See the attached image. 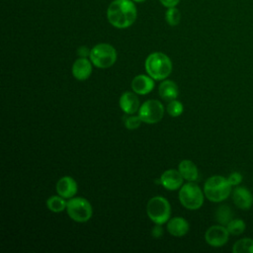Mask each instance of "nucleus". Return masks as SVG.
I'll list each match as a JSON object with an SVG mask.
<instances>
[{
	"label": "nucleus",
	"mask_w": 253,
	"mask_h": 253,
	"mask_svg": "<svg viewBox=\"0 0 253 253\" xmlns=\"http://www.w3.org/2000/svg\"><path fill=\"white\" fill-rule=\"evenodd\" d=\"M146 212L148 217L153 222L156 224H163L168 221L170 217V204L165 198L161 196H155L148 201L146 206Z\"/></svg>",
	"instance_id": "5"
},
{
	"label": "nucleus",
	"mask_w": 253,
	"mask_h": 253,
	"mask_svg": "<svg viewBox=\"0 0 253 253\" xmlns=\"http://www.w3.org/2000/svg\"><path fill=\"white\" fill-rule=\"evenodd\" d=\"M232 201L241 210H249L253 205V196L245 187H237L233 190Z\"/></svg>",
	"instance_id": "11"
},
{
	"label": "nucleus",
	"mask_w": 253,
	"mask_h": 253,
	"mask_svg": "<svg viewBox=\"0 0 253 253\" xmlns=\"http://www.w3.org/2000/svg\"><path fill=\"white\" fill-rule=\"evenodd\" d=\"M229 183L231 184V186H237L241 183L242 181V176L239 172H232L228 177H227Z\"/></svg>",
	"instance_id": "26"
},
{
	"label": "nucleus",
	"mask_w": 253,
	"mask_h": 253,
	"mask_svg": "<svg viewBox=\"0 0 253 253\" xmlns=\"http://www.w3.org/2000/svg\"><path fill=\"white\" fill-rule=\"evenodd\" d=\"M232 252L234 253H253V239L242 238L237 240L233 247Z\"/></svg>",
	"instance_id": "21"
},
{
	"label": "nucleus",
	"mask_w": 253,
	"mask_h": 253,
	"mask_svg": "<svg viewBox=\"0 0 253 253\" xmlns=\"http://www.w3.org/2000/svg\"><path fill=\"white\" fill-rule=\"evenodd\" d=\"M183 177L180 174L179 170H175V169H169L164 171L161 176H160V180L159 183L166 188L169 191H174L179 189L182 184H183Z\"/></svg>",
	"instance_id": "10"
},
{
	"label": "nucleus",
	"mask_w": 253,
	"mask_h": 253,
	"mask_svg": "<svg viewBox=\"0 0 253 253\" xmlns=\"http://www.w3.org/2000/svg\"><path fill=\"white\" fill-rule=\"evenodd\" d=\"M154 88L153 78L147 75H137L131 81V89L138 95H146Z\"/></svg>",
	"instance_id": "13"
},
{
	"label": "nucleus",
	"mask_w": 253,
	"mask_h": 253,
	"mask_svg": "<svg viewBox=\"0 0 253 253\" xmlns=\"http://www.w3.org/2000/svg\"><path fill=\"white\" fill-rule=\"evenodd\" d=\"M179 200L186 209L198 210L203 206L204 193L197 184L189 182L181 187L179 191Z\"/></svg>",
	"instance_id": "6"
},
{
	"label": "nucleus",
	"mask_w": 253,
	"mask_h": 253,
	"mask_svg": "<svg viewBox=\"0 0 253 253\" xmlns=\"http://www.w3.org/2000/svg\"><path fill=\"white\" fill-rule=\"evenodd\" d=\"M215 219L219 224L226 226L228 222L233 219V212L231 209L226 205L219 206L215 211Z\"/></svg>",
	"instance_id": "19"
},
{
	"label": "nucleus",
	"mask_w": 253,
	"mask_h": 253,
	"mask_svg": "<svg viewBox=\"0 0 253 253\" xmlns=\"http://www.w3.org/2000/svg\"><path fill=\"white\" fill-rule=\"evenodd\" d=\"M160 225H161V224H156V225L153 227L152 231H151L152 236L155 237V238H160V237L163 235V229H162V227H161Z\"/></svg>",
	"instance_id": "28"
},
{
	"label": "nucleus",
	"mask_w": 253,
	"mask_h": 253,
	"mask_svg": "<svg viewBox=\"0 0 253 253\" xmlns=\"http://www.w3.org/2000/svg\"><path fill=\"white\" fill-rule=\"evenodd\" d=\"M67 202L61 196H51L46 201V207L53 212H60L66 208Z\"/></svg>",
	"instance_id": "20"
},
{
	"label": "nucleus",
	"mask_w": 253,
	"mask_h": 253,
	"mask_svg": "<svg viewBox=\"0 0 253 253\" xmlns=\"http://www.w3.org/2000/svg\"><path fill=\"white\" fill-rule=\"evenodd\" d=\"M56 192L64 199H70L77 193V183L70 176L60 178L56 183Z\"/></svg>",
	"instance_id": "12"
},
{
	"label": "nucleus",
	"mask_w": 253,
	"mask_h": 253,
	"mask_svg": "<svg viewBox=\"0 0 253 253\" xmlns=\"http://www.w3.org/2000/svg\"><path fill=\"white\" fill-rule=\"evenodd\" d=\"M91 62L98 68H108L117 60V51L109 43H98L92 47L90 52Z\"/></svg>",
	"instance_id": "4"
},
{
	"label": "nucleus",
	"mask_w": 253,
	"mask_h": 253,
	"mask_svg": "<svg viewBox=\"0 0 253 253\" xmlns=\"http://www.w3.org/2000/svg\"><path fill=\"white\" fill-rule=\"evenodd\" d=\"M133 2H137V3H139V2H143V1H145V0H132Z\"/></svg>",
	"instance_id": "30"
},
{
	"label": "nucleus",
	"mask_w": 253,
	"mask_h": 253,
	"mask_svg": "<svg viewBox=\"0 0 253 253\" xmlns=\"http://www.w3.org/2000/svg\"><path fill=\"white\" fill-rule=\"evenodd\" d=\"M66 211L74 221L86 222L92 216L91 204L82 197L70 198L66 205Z\"/></svg>",
	"instance_id": "7"
},
{
	"label": "nucleus",
	"mask_w": 253,
	"mask_h": 253,
	"mask_svg": "<svg viewBox=\"0 0 253 253\" xmlns=\"http://www.w3.org/2000/svg\"><path fill=\"white\" fill-rule=\"evenodd\" d=\"M178 170L182 177L189 182H195L199 178L198 168L191 160H182L178 165Z\"/></svg>",
	"instance_id": "17"
},
{
	"label": "nucleus",
	"mask_w": 253,
	"mask_h": 253,
	"mask_svg": "<svg viewBox=\"0 0 253 253\" xmlns=\"http://www.w3.org/2000/svg\"><path fill=\"white\" fill-rule=\"evenodd\" d=\"M145 70L147 74L155 80L167 78L172 71V62L170 58L162 52L156 51L150 53L145 59Z\"/></svg>",
	"instance_id": "2"
},
{
	"label": "nucleus",
	"mask_w": 253,
	"mask_h": 253,
	"mask_svg": "<svg viewBox=\"0 0 253 253\" xmlns=\"http://www.w3.org/2000/svg\"><path fill=\"white\" fill-rule=\"evenodd\" d=\"M229 234L224 225H212L206 231L205 239L212 247H221L228 241Z\"/></svg>",
	"instance_id": "9"
},
{
	"label": "nucleus",
	"mask_w": 253,
	"mask_h": 253,
	"mask_svg": "<svg viewBox=\"0 0 253 253\" xmlns=\"http://www.w3.org/2000/svg\"><path fill=\"white\" fill-rule=\"evenodd\" d=\"M158 92L160 97L164 101H172L178 97L179 89L177 84L172 80H164L158 88Z\"/></svg>",
	"instance_id": "18"
},
{
	"label": "nucleus",
	"mask_w": 253,
	"mask_h": 253,
	"mask_svg": "<svg viewBox=\"0 0 253 253\" xmlns=\"http://www.w3.org/2000/svg\"><path fill=\"white\" fill-rule=\"evenodd\" d=\"M189 223L188 221L183 217H174L170 219L167 223V230L168 232L176 237H181L187 234L189 231Z\"/></svg>",
	"instance_id": "16"
},
{
	"label": "nucleus",
	"mask_w": 253,
	"mask_h": 253,
	"mask_svg": "<svg viewBox=\"0 0 253 253\" xmlns=\"http://www.w3.org/2000/svg\"><path fill=\"white\" fill-rule=\"evenodd\" d=\"M90 52H91V49H89L87 46L85 45H82L80 47H78L77 49V54L80 56V57H87V56H90Z\"/></svg>",
	"instance_id": "27"
},
{
	"label": "nucleus",
	"mask_w": 253,
	"mask_h": 253,
	"mask_svg": "<svg viewBox=\"0 0 253 253\" xmlns=\"http://www.w3.org/2000/svg\"><path fill=\"white\" fill-rule=\"evenodd\" d=\"M183 110H184V107L182 103L177 101L176 99L170 101L167 105V113L171 117H179L183 113Z\"/></svg>",
	"instance_id": "24"
},
{
	"label": "nucleus",
	"mask_w": 253,
	"mask_h": 253,
	"mask_svg": "<svg viewBox=\"0 0 253 253\" xmlns=\"http://www.w3.org/2000/svg\"><path fill=\"white\" fill-rule=\"evenodd\" d=\"M165 20L170 26H177L181 21V13L176 7H170L165 12Z\"/></svg>",
	"instance_id": "23"
},
{
	"label": "nucleus",
	"mask_w": 253,
	"mask_h": 253,
	"mask_svg": "<svg viewBox=\"0 0 253 253\" xmlns=\"http://www.w3.org/2000/svg\"><path fill=\"white\" fill-rule=\"evenodd\" d=\"M231 184L228 179L215 175L210 177L204 185V194L206 198L213 203H219L228 198L231 193Z\"/></svg>",
	"instance_id": "3"
},
{
	"label": "nucleus",
	"mask_w": 253,
	"mask_h": 253,
	"mask_svg": "<svg viewBox=\"0 0 253 253\" xmlns=\"http://www.w3.org/2000/svg\"><path fill=\"white\" fill-rule=\"evenodd\" d=\"M164 115V107L157 100L145 101L138 110L141 122L146 124H156L161 121Z\"/></svg>",
	"instance_id": "8"
},
{
	"label": "nucleus",
	"mask_w": 253,
	"mask_h": 253,
	"mask_svg": "<svg viewBox=\"0 0 253 253\" xmlns=\"http://www.w3.org/2000/svg\"><path fill=\"white\" fill-rule=\"evenodd\" d=\"M245 227H246L245 222L240 218H233L226 225L228 232L232 235H240L241 233L244 232Z\"/></svg>",
	"instance_id": "22"
},
{
	"label": "nucleus",
	"mask_w": 253,
	"mask_h": 253,
	"mask_svg": "<svg viewBox=\"0 0 253 253\" xmlns=\"http://www.w3.org/2000/svg\"><path fill=\"white\" fill-rule=\"evenodd\" d=\"M137 10L132 0H114L107 9L109 23L118 29H126L136 20Z\"/></svg>",
	"instance_id": "1"
},
{
	"label": "nucleus",
	"mask_w": 253,
	"mask_h": 253,
	"mask_svg": "<svg viewBox=\"0 0 253 253\" xmlns=\"http://www.w3.org/2000/svg\"><path fill=\"white\" fill-rule=\"evenodd\" d=\"M91 63H92L91 60H88L87 57H80L76 59L72 65L73 76L80 81L88 79L92 72Z\"/></svg>",
	"instance_id": "14"
},
{
	"label": "nucleus",
	"mask_w": 253,
	"mask_h": 253,
	"mask_svg": "<svg viewBox=\"0 0 253 253\" xmlns=\"http://www.w3.org/2000/svg\"><path fill=\"white\" fill-rule=\"evenodd\" d=\"M159 1L164 7H167V8L176 7L180 2V0H159Z\"/></svg>",
	"instance_id": "29"
},
{
	"label": "nucleus",
	"mask_w": 253,
	"mask_h": 253,
	"mask_svg": "<svg viewBox=\"0 0 253 253\" xmlns=\"http://www.w3.org/2000/svg\"><path fill=\"white\" fill-rule=\"evenodd\" d=\"M140 123H141V120L139 116H130L126 118L125 125H126V127L128 129H135L139 126Z\"/></svg>",
	"instance_id": "25"
},
{
	"label": "nucleus",
	"mask_w": 253,
	"mask_h": 253,
	"mask_svg": "<svg viewBox=\"0 0 253 253\" xmlns=\"http://www.w3.org/2000/svg\"><path fill=\"white\" fill-rule=\"evenodd\" d=\"M135 94L136 93L132 92H125L120 97V107L127 115H132L139 110V100Z\"/></svg>",
	"instance_id": "15"
}]
</instances>
